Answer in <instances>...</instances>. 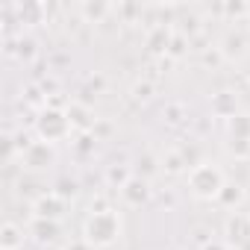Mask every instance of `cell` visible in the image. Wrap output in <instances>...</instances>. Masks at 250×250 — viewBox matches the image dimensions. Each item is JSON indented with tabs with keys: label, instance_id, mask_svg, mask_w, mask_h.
Instances as JSON below:
<instances>
[{
	"label": "cell",
	"instance_id": "cell-3",
	"mask_svg": "<svg viewBox=\"0 0 250 250\" xmlns=\"http://www.w3.org/2000/svg\"><path fill=\"white\" fill-rule=\"evenodd\" d=\"M224 186H227V177H224V171L215 162H197V165H191V171H188V191L197 200H209V203L215 200L218 203Z\"/></svg>",
	"mask_w": 250,
	"mask_h": 250
},
{
	"label": "cell",
	"instance_id": "cell-1",
	"mask_svg": "<svg viewBox=\"0 0 250 250\" xmlns=\"http://www.w3.org/2000/svg\"><path fill=\"white\" fill-rule=\"evenodd\" d=\"M121 235H124V221H121V212L112 209V206H106V209H91L88 218L83 221V238H85L94 250L112 247Z\"/></svg>",
	"mask_w": 250,
	"mask_h": 250
},
{
	"label": "cell",
	"instance_id": "cell-4",
	"mask_svg": "<svg viewBox=\"0 0 250 250\" xmlns=\"http://www.w3.org/2000/svg\"><path fill=\"white\" fill-rule=\"evenodd\" d=\"M21 156V165L24 171L30 174H42V171H50L56 165V145H47V142H30V147Z\"/></svg>",
	"mask_w": 250,
	"mask_h": 250
},
{
	"label": "cell",
	"instance_id": "cell-9",
	"mask_svg": "<svg viewBox=\"0 0 250 250\" xmlns=\"http://www.w3.org/2000/svg\"><path fill=\"white\" fill-rule=\"evenodd\" d=\"M24 227H18L15 221H6L0 227V250H24Z\"/></svg>",
	"mask_w": 250,
	"mask_h": 250
},
{
	"label": "cell",
	"instance_id": "cell-18",
	"mask_svg": "<svg viewBox=\"0 0 250 250\" xmlns=\"http://www.w3.org/2000/svg\"><path fill=\"white\" fill-rule=\"evenodd\" d=\"M77 188H80V186H77V180H68V177H65V180H59V183H56V188H53V191H56L59 197H65V200H74V197H77Z\"/></svg>",
	"mask_w": 250,
	"mask_h": 250
},
{
	"label": "cell",
	"instance_id": "cell-19",
	"mask_svg": "<svg viewBox=\"0 0 250 250\" xmlns=\"http://www.w3.org/2000/svg\"><path fill=\"white\" fill-rule=\"evenodd\" d=\"M183 165H186V162H183V156H180L177 150H174V153H168V156L162 159V171H168V174H180V171H183Z\"/></svg>",
	"mask_w": 250,
	"mask_h": 250
},
{
	"label": "cell",
	"instance_id": "cell-24",
	"mask_svg": "<svg viewBox=\"0 0 250 250\" xmlns=\"http://www.w3.org/2000/svg\"><path fill=\"white\" fill-rule=\"evenodd\" d=\"M203 250H232V247L224 241H209V244H203Z\"/></svg>",
	"mask_w": 250,
	"mask_h": 250
},
{
	"label": "cell",
	"instance_id": "cell-20",
	"mask_svg": "<svg viewBox=\"0 0 250 250\" xmlns=\"http://www.w3.org/2000/svg\"><path fill=\"white\" fill-rule=\"evenodd\" d=\"M133 97L136 100H150V85L147 83H136L133 85Z\"/></svg>",
	"mask_w": 250,
	"mask_h": 250
},
{
	"label": "cell",
	"instance_id": "cell-8",
	"mask_svg": "<svg viewBox=\"0 0 250 250\" xmlns=\"http://www.w3.org/2000/svg\"><path fill=\"white\" fill-rule=\"evenodd\" d=\"M218 50H221L224 59H241L247 53V36L241 30H227V36L221 39Z\"/></svg>",
	"mask_w": 250,
	"mask_h": 250
},
{
	"label": "cell",
	"instance_id": "cell-15",
	"mask_svg": "<svg viewBox=\"0 0 250 250\" xmlns=\"http://www.w3.org/2000/svg\"><path fill=\"white\" fill-rule=\"evenodd\" d=\"M244 186L241 183H227L224 186V191H221V197H218V203L224 206V209H238L241 203H244Z\"/></svg>",
	"mask_w": 250,
	"mask_h": 250
},
{
	"label": "cell",
	"instance_id": "cell-12",
	"mask_svg": "<svg viewBox=\"0 0 250 250\" xmlns=\"http://www.w3.org/2000/svg\"><path fill=\"white\" fill-rule=\"evenodd\" d=\"M68 118H71V124H74V130H80V133H91L94 124H97V118L91 115V109L83 106V103H71V106H68Z\"/></svg>",
	"mask_w": 250,
	"mask_h": 250
},
{
	"label": "cell",
	"instance_id": "cell-5",
	"mask_svg": "<svg viewBox=\"0 0 250 250\" xmlns=\"http://www.w3.org/2000/svg\"><path fill=\"white\" fill-rule=\"evenodd\" d=\"M250 241V215L247 212H232L224 221V244L241 250Z\"/></svg>",
	"mask_w": 250,
	"mask_h": 250
},
{
	"label": "cell",
	"instance_id": "cell-2",
	"mask_svg": "<svg viewBox=\"0 0 250 250\" xmlns=\"http://www.w3.org/2000/svg\"><path fill=\"white\" fill-rule=\"evenodd\" d=\"M33 130H36L39 142L59 145V142H68V139L74 136V124H71V118H68V109L44 106V109H39V115H36Z\"/></svg>",
	"mask_w": 250,
	"mask_h": 250
},
{
	"label": "cell",
	"instance_id": "cell-16",
	"mask_svg": "<svg viewBox=\"0 0 250 250\" xmlns=\"http://www.w3.org/2000/svg\"><path fill=\"white\" fill-rule=\"evenodd\" d=\"M80 12H83V18H85L88 24H100V21L112 12V6H109V3H103V0H94V3L88 0V3H83V6H80Z\"/></svg>",
	"mask_w": 250,
	"mask_h": 250
},
{
	"label": "cell",
	"instance_id": "cell-10",
	"mask_svg": "<svg viewBox=\"0 0 250 250\" xmlns=\"http://www.w3.org/2000/svg\"><path fill=\"white\" fill-rule=\"evenodd\" d=\"M209 106H212V115H218V118H224V121H229L232 115H238V100H235L232 91H218V94H212Z\"/></svg>",
	"mask_w": 250,
	"mask_h": 250
},
{
	"label": "cell",
	"instance_id": "cell-13",
	"mask_svg": "<svg viewBox=\"0 0 250 250\" xmlns=\"http://www.w3.org/2000/svg\"><path fill=\"white\" fill-rule=\"evenodd\" d=\"M71 150H74V159H77V162L94 159V153H97V139H94V133H80L77 142H71Z\"/></svg>",
	"mask_w": 250,
	"mask_h": 250
},
{
	"label": "cell",
	"instance_id": "cell-6",
	"mask_svg": "<svg viewBox=\"0 0 250 250\" xmlns=\"http://www.w3.org/2000/svg\"><path fill=\"white\" fill-rule=\"evenodd\" d=\"M150 197H153L150 180H147V177H142V174H133V177L127 180V186L121 188V200L127 203V206H133V209H139V206L150 203Z\"/></svg>",
	"mask_w": 250,
	"mask_h": 250
},
{
	"label": "cell",
	"instance_id": "cell-7",
	"mask_svg": "<svg viewBox=\"0 0 250 250\" xmlns=\"http://www.w3.org/2000/svg\"><path fill=\"white\" fill-rule=\"evenodd\" d=\"M68 209V200L59 197L56 191H44L33 200V218H44V221H62Z\"/></svg>",
	"mask_w": 250,
	"mask_h": 250
},
{
	"label": "cell",
	"instance_id": "cell-17",
	"mask_svg": "<svg viewBox=\"0 0 250 250\" xmlns=\"http://www.w3.org/2000/svg\"><path fill=\"white\" fill-rule=\"evenodd\" d=\"M130 177H133V174H130V168H127V165H109V168H106V183H109L112 188H118V191L127 186V180H130Z\"/></svg>",
	"mask_w": 250,
	"mask_h": 250
},
{
	"label": "cell",
	"instance_id": "cell-23",
	"mask_svg": "<svg viewBox=\"0 0 250 250\" xmlns=\"http://www.w3.org/2000/svg\"><path fill=\"white\" fill-rule=\"evenodd\" d=\"M183 44H186V39H174V42H171V50H168V53L180 56V53H183Z\"/></svg>",
	"mask_w": 250,
	"mask_h": 250
},
{
	"label": "cell",
	"instance_id": "cell-25",
	"mask_svg": "<svg viewBox=\"0 0 250 250\" xmlns=\"http://www.w3.org/2000/svg\"><path fill=\"white\" fill-rule=\"evenodd\" d=\"M180 112H183V106H171V109H168V121H171V124H177V121H180V118H177Z\"/></svg>",
	"mask_w": 250,
	"mask_h": 250
},
{
	"label": "cell",
	"instance_id": "cell-11",
	"mask_svg": "<svg viewBox=\"0 0 250 250\" xmlns=\"http://www.w3.org/2000/svg\"><path fill=\"white\" fill-rule=\"evenodd\" d=\"M30 235L39 244H53L59 238V221H44V218H33L30 224Z\"/></svg>",
	"mask_w": 250,
	"mask_h": 250
},
{
	"label": "cell",
	"instance_id": "cell-21",
	"mask_svg": "<svg viewBox=\"0 0 250 250\" xmlns=\"http://www.w3.org/2000/svg\"><path fill=\"white\" fill-rule=\"evenodd\" d=\"M21 56H24V59H33V56H36V42H33V39H24V42H21Z\"/></svg>",
	"mask_w": 250,
	"mask_h": 250
},
{
	"label": "cell",
	"instance_id": "cell-14",
	"mask_svg": "<svg viewBox=\"0 0 250 250\" xmlns=\"http://www.w3.org/2000/svg\"><path fill=\"white\" fill-rule=\"evenodd\" d=\"M171 27H153L150 36H147V47L150 53H168L171 50Z\"/></svg>",
	"mask_w": 250,
	"mask_h": 250
},
{
	"label": "cell",
	"instance_id": "cell-22",
	"mask_svg": "<svg viewBox=\"0 0 250 250\" xmlns=\"http://www.w3.org/2000/svg\"><path fill=\"white\" fill-rule=\"evenodd\" d=\"M62 250H94V247H91V244H88L85 238H77V241H68V244H65Z\"/></svg>",
	"mask_w": 250,
	"mask_h": 250
}]
</instances>
